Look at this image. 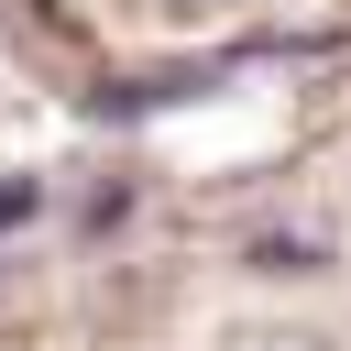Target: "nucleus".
<instances>
[{"label":"nucleus","instance_id":"7ed1b4c3","mask_svg":"<svg viewBox=\"0 0 351 351\" xmlns=\"http://www.w3.org/2000/svg\"><path fill=\"white\" fill-rule=\"evenodd\" d=\"M252 263H263V274H318V252H307V241H263Z\"/></svg>","mask_w":351,"mask_h":351},{"label":"nucleus","instance_id":"f257e3e1","mask_svg":"<svg viewBox=\"0 0 351 351\" xmlns=\"http://www.w3.org/2000/svg\"><path fill=\"white\" fill-rule=\"evenodd\" d=\"M230 66H165V77H132V88H99V121H143V110H176V99H208Z\"/></svg>","mask_w":351,"mask_h":351},{"label":"nucleus","instance_id":"f03ea898","mask_svg":"<svg viewBox=\"0 0 351 351\" xmlns=\"http://www.w3.org/2000/svg\"><path fill=\"white\" fill-rule=\"evenodd\" d=\"M33 208H44V186H33V176H0V230H22Z\"/></svg>","mask_w":351,"mask_h":351}]
</instances>
